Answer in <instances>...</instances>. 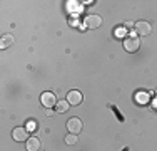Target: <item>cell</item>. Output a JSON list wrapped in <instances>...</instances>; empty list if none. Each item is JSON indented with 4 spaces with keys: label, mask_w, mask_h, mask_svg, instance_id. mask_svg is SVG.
Masks as SVG:
<instances>
[{
    "label": "cell",
    "mask_w": 157,
    "mask_h": 151,
    "mask_svg": "<svg viewBox=\"0 0 157 151\" xmlns=\"http://www.w3.org/2000/svg\"><path fill=\"white\" fill-rule=\"evenodd\" d=\"M69 103H67V99L65 101H59V103L57 104H55V111H57V112H62V114H63V112H67V111H69Z\"/></svg>",
    "instance_id": "30bf717a"
},
{
    "label": "cell",
    "mask_w": 157,
    "mask_h": 151,
    "mask_svg": "<svg viewBox=\"0 0 157 151\" xmlns=\"http://www.w3.org/2000/svg\"><path fill=\"white\" fill-rule=\"evenodd\" d=\"M65 143H67V145H75V143H77V134L65 136Z\"/></svg>",
    "instance_id": "8fae6325"
},
{
    "label": "cell",
    "mask_w": 157,
    "mask_h": 151,
    "mask_svg": "<svg viewBox=\"0 0 157 151\" xmlns=\"http://www.w3.org/2000/svg\"><path fill=\"white\" fill-rule=\"evenodd\" d=\"M40 103H42L44 108H47V109H52L55 104L59 103L57 99H55V94L54 92H44L42 96H40Z\"/></svg>",
    "instance_id": "7a4b0ae2"
},
{
    "label": "cell",
    "mask_w": 157,
    "mask_h": 151,
    "mask_svg": "<svg viewBox=\"0 0 157 151\" xmlns=\"http://www.w3.org/2000/svg\"><path fill=\"white\" fill-rule=\"evenodd\" d=\"M25 145H27V151H39L40 149V139L37 136H32V138H29L25 141Z\"/></svg>",
    "instance_id": "ba28073f"
},
{
    "label": "cell",
    "mask_w": 157,
    "mask_h": 151,
    "mask_svg": "<svg viewBox=\"0 0 157 151\" xmlns=\"http://www.w3.org/2000/svg\"><path fill=\"white\" fill-rule=\"evenodd\" d=\"M84 25L87 29H97L102 25V17H99V15H89V17H85Z\"/></svg>",
    "instance_id": "8992f818"
},
{
    "label": "cell",
    "mask_w": 157,
    "mask_h": 151,
    "mask_svg": "<svg viewBox=\"0 0 157 151\" xmlns=\"http://www.w3.org/2000/svg\"><path fill=\"white\" fill-rule=\"evenodd\" d=\"M140 47V40L137 35H134V34H130V35H125L124 39V49L127 52H137Z\"/></svg>",
    "instance_id": "6da1fadb"
},
{
    "label": "cell",
    "mask_w": 157,
    "mask_h": 151,
    "mask_svg": "<svg viewBox=\"0 0 157 151\" xmlns=\"http://www.w3.org/2000/svg\"><path fill=\"white\" fill-rule=\"evenodd\" d=\"M67 129L70 134H78L82 131V121L78 118H70L67 121Z\"/></svg>",
    "instance_id": "277c9868"
},
{
    "label": "cell",
    "mask_w": 157,
    "mask_h": 151,
    "mask_svg": "<svg viewBox=\"0 0 157 151\" xmlns=\"http://www.w3.org/2000/svg\"><path fill=\"white\" fill-rule=\"evenodd\" d=\"M134 30H136V34H139V35H149V34L152 32V25L145 20H139L134 25Z\"/></svg>",
    "instance_id": "3957f363"
},
{
    "label": "cell",
    "mask_w": 157,
    "mask_h": 151,
    "mask_svg": "<svg viewBox=\"0 0 157 151\" xmlns=\"http://www.w3.org/2000/svg\"><path fill=\"white\" fill-rule=\"evenodd\" d=\"M114 30H115L114 34H115L117 37H121V35H124V34H125V32H124V27H115Z\"/></svg>",
    "instance_id": "7c38bea8"
},
{
    "label": "cell",
    "mask_w": 157,
    "mask_h": 151,
    "mask_svg": "<svg viewBox=\"0 0 157 151\" xmlns=\"http://www.w3.org/2000/svg\"><path fill=\"white\" fill-rule=\"evenodd\" d=\"M27 129H35V123L33 121H29L27 123Z\"/></svg>",
    "instance_id": "4fadbf2b"
},
{
    "label": "cell",
    "mask_w": 157,
    "mask_h": 151,
    "mask_svg": "<svg viewBox=\"0 0 157 151\" xmlns=\"http://www.w3.org/2000/svg\"><path fill=\"white\" fill-rule=\"evenodd\" d=\"M67 103L72 104V106H78L82 103V94L78 92V91H70V92L67 94Z\"/></svg>",
    "instance_id": "52a82bcc"
},
{
    "label": "cell",
    "mask_w": 157,
    "mask_h": 151,
    "mask_svg": "<svg viewBox=\"0 0 157 151\" xmlns=\"http://www.w3.org/2000/svg\"><path fill=\"white\" fill-rule=\"evenodd\" d=\"M12 138L15 139V141H18V143L27 141V139H29V129H27V128L18 126V128H15V129L12 131Z\"/></svg>",
    "instance_id": "5b68a950"
},
{
    "label": "cell",
    "mask_w": 157,
    "mask_h": 151,
    "mask_svg": "<svg viewBox=\"0 0 157 151\" xmlns=\"http://www.w3.org/2000/svg\"><path fill=\"white\" fill-rule=\"evenodd\" d=\"M12 44H13V37L10 35V34H5V35L2 37V40H0V49H7Z\"/></svg>",
    "instance_id": "9c48e42d"
}]
</instances>
